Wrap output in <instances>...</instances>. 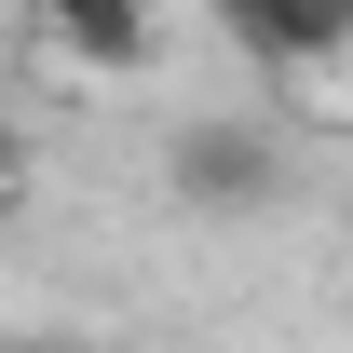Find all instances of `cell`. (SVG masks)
I'll return each instance as SVG.
<instances>
[{"mask_svg": "<svg viewBox=\"0 0 353 353\" xmlns=\"http://www.w3.org/2000/svg\"><path fill=\"white\" fill-rule=\"evenodd\" d=\"M218 28H231L245 68L312 82V68H340V54H353V0H218Z\"/></svg>", "mask_w": 353, "mask_h": 353, "instance_id": "1", "label": "cell"}, {"mask_svg": "<svg viewBox=\"0 0 353 353\" xmlns=\"http://www.w3.org/2000/svg\"><path fill=\"white\" fill-rule=\"evenodd\" d=\"M163 176H176V204L245 218V204H272V136H259V123H176Z\"/></svg>", "mask_w": 353, "mask_h": 353, "instance_id": "2", "label": "cell"}, {"mask_svg": "<svg viewBox=\"0 0 353 353\" xmlns=\"http://www.w3.org/2000/svg\"><path fill=\"white\" fill-rule=\"evenodd\" d=\"M28 28H41L68 68H136V54H150V0H28Z\"/></svg>", "mask_w": 353, "mask_h": 353, "instance_id": "3", "label": "cell"}, {"mask_svg": "<svg viewBox=\"0 0 353 353\" xmlns=\"http://www.w3.org/2000/svg\"><path fill=\"white\" fill-rule=\"evenodd\" d=\"M0 190H14V123H0Z\"/></svg>", "mask_w": 353, "mask_h": 353, "instance_id": "4", "label": "cell"}, {"mask_svg": "<svg viewBox=\"0 0 353 353\" xmlns=\"http://www.w3.org/2000/svg\"><path fill=\"white\" fill-rule=\"evenodd\" d=\"M0 353H54V340H0Z\"/></svg>", "mask_w": 353, "mask_h": 353, "instance_id": "5", "label": "cell"}]
</instances>
